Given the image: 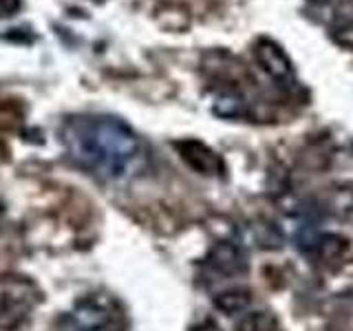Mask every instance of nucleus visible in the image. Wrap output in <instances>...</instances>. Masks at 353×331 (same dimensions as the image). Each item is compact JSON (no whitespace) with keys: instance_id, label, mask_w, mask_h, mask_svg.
I'll return each instance as SVG.
<instances>
[{"instance_id":"2","label":"nucleus","mask_w":353,"mask_h":331,"mask_svg":"<svg viewBox=\"0 0 353 331\" xmlns=\"http://www.w3.org/2000/svg\"><path fill=\"white\" fill-rule=\"evenodd\" d=\"M73 331H121V312L113 298L88 296L71 314Z\"/></svg>"},{"instance_id":"6","label":"nucleus","mask_w":353,"mask_h":331,"mask_svg":"<svg viewBox=\"0 0 353 331\" xmlns=\"http://www.w3.org/2000/svg\"><path fill=\"white\" fill-rule=\"evenodd\" d=\"M252 305V292L245 287H234V290H225L214 296V307L225 316H234L248 312Z\"/></svg>"},{"instance_id":"4","label":"nucleus","mask_w":353,"mask_h":331,"mask_svg":"<svg viewBox=\"0 0 353 331\" xmlns=\"http://www.w3.org/2000/svg\"><path fill=\"white\" fill-rule=\"evenodd\" d=\"M174 148L179 150V157L190 166L192 170L208 174V177H214L221 174L225 170L223 159L208 146L203 141H196V139H181L174 143Z\"/></svg>"},{"instance_id":"7","label":"nucleus","mask_w":353,"mask_h":331,"mask_svg":"<svg viewBox=\"0 0 353 331\" xmlns=\"http://www.w3.org/2000/svg\"><path fill=\"white\" fill-rule=\"evenodd\" d=\"M331 38L336 44L345 49H353V18L338 20L334 27H331Z\"/></svg>"},{"instance_id":"3","label":"nucleus","mask_w":353,"mask_h":331,"mask_svg":"<svg viewBox=\"0 0 353 331\" xmlns=\"http://www.w3.org/2000/svg\"><path fill=\"white\" fill-rule=\"evenodd\" d=\"M254 58H256L259 66L272 77V80H276L283 86L294 84V80H296L294 64L279 42H274L270 38L256 40V44H254Z\"/></svg>"},{"instance_id":"11","label":"nucleus","mask_w":353,"mask_h":331,"mask_svg":"<svg viewBox=\"0 0 353 331\" xmlns=\"http://www.w3.org/2000/svg\"><path fill=\"white\" fill-rule=\"evenodd\" d=\"M190 331H221V327L216 323H212V320H201V323L194 325Z\"/></svg>"},{"instance_id":"13","label":"nucleus","mask_w":353,"mask_h":331,"mask_svg":"<svg viewBox=\"0 0 353 331\" xmlns=\"http://www.w3.org/2000/svg\"><path fill=\"white\" fill-rule=\"evenodd\" d=\"M95 3H102V0H95Z\"/></svg>"},{"instance_id":"8","label":"nucleus","mask_w":353,"mask_h":331,"mask_svg":"<svg viewBox=\"0 0 353 331\" xmlns=\"http://www.w3.org/2000/svg\"><path fill=\"white\" fill-rule=\"evenodd\" d=\"M214 113L221 115V117H241L245 113V108H243V102L234 95H225V97H219L216 104H214Z\"/></svg>"},{"instance_id":"1","label":"nucleus","mask_w":353,"mask_h":331,"mask_svg":"<svg viewBox=\"0 0 353 331\" xmlns=\"http://www.w3.org/2000/svg\"><path fill=\"white\" fill-rule=\"evenodd\" d=\"M60 141L80 168L104 181L126 179L143 161L139 135L115 115H71L60 128Z\"/></svg>"},{"instance_id":"5","label":"nucleus","mask_w":353,"mask_h":331,"mask_svg":"<svg viewBox=\"0 0 353 331\" xmlns=\"http://www.w3.org/2000/svg\"><path fill=\"white\" fill-rule=\"evenodd\" d=\"M208 268L216 272V274H223V276H239L248 270V261H245V254L241 252L239 245L230 241H221L216 245L208 252Z\"/></svg>"},{"instance_id":"12","label":"nucleus","mask_w":353,"mask_h":331,"mask_svg":"<svg viewBox=\"0 0 353 331\" xmlns=\"http://www.w3.org/2000/svg\"><path fill=\"white\" fill-rule=\"evenodd\" d=\"M312 3H318V5H323V3H329V0H312Z\"/></svg>"},{"instance_id":"10","label":"nucleus","mask_w":353,"mask_h":331,"mask_svg":"<svg viewBox=\"0 0 353 331\" xmlns=\"http://www.w3.org/2000/svg\"><path fill=\"white\" fill-rule=\"evenodd\" d=\"M20 0H0V18H11L18 14Z\"/></svg>"},{"instance_id":"9","label":"nucleus","mask_w":353,"mask_h":331,"mask_svg":"<svg viewBox=\"0 0 353 331\" xmlns=\"http://www.w3.org/2000/svg\"><path fill=\"white\" fill-rule=\"evenodd\" d=\"M239 331H272V318L263 312L248 314L239 323Z\"/></svg>"}]
</instances>
